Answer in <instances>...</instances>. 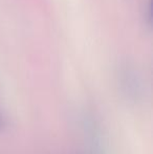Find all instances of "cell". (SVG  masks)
Segmentation results:
<instances>
[{
	"label": "cell",
	"instance_id": "cell-1",
	"mask_svg": "<svg viewBox=\"0 0 153 154\" xmlns=\"http://www.w3.org/2000/svg\"><path fill=\"white\" fill-rule=\"evenodd\" d=\"M6 127H8V121L3 116L0 114V132L4 131L6 129Z\"/></svg>",
	"mask_w": 153,
	"mask_h": 154
}]
</instances>
